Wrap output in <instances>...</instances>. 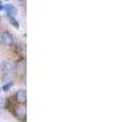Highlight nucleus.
<instances>
[{
  "mask_svg": "<svg viewBox=\"0 0 122 122\" xmlns=\"http://www.w3.org/2000/svg\"><path fill=\"white\" fill-rule=\"evenodd\" d=\"M0 43L4 45H12L14 44V38L12 34L7 32V30H4V32L0 33Z\"/></svg>",
  "mask_w": 122,
  "mask_h": 122,
  "instance_id": "f257e3e1",
  "label": "nucleus"
},
{
  "mask_svg": "<svg viewBox=\"0 0 122 122\" xmlns=\"http://www.w3.org/2000/svg\"><path fill=\"white\" fill-rule=\"evenodd\" d=\"M14 68V64L11 60H3L1 62H0V71L1 72H9V71H11Z\"/></svg>",
  "mask_w": 122,
  "mask_h": 122,
  "instance_id": "f03ea898",
  "label": "nucleus"
},
{
  "mask_svg": "<svg viewBox=\"0 0 122 122\" xmlns=\"http://www.w3.org/2000/svg\"><path fill=\"white\" fill-rule=\"evenodd\" d=\"M14 114H15V116L16 117H18L20 120H25L26 118V107L25 106H17V107H15V110H14Z\"/></svg>",
  "mask_w": 122,
  "mask_h": 122,
  "instance_id": "7ed1b4c3",
  "label": "nucleus"
},
{
  "mask_svg": "<svg viewBox=\"0 0 122 122\" xmlns=\"http://www.w3.org/2000/svg\"><path fill=\"white\" fill-rule=\"evenodd\" d=\"M4 10L7 12V15H9L10 17H12V18L17 15V10H16V7H15L14 5L6 4V5H4Z\"/></svg>",
  "mask_w": 122,
  "mask_h": 122,
  "instance_id": "20e7f679",
  "label": "nucleus"
},
{
  "mask_svg": "<svg viewBox=\"0 0 122 122\" xmlns=\"http://www.w3.org/2000/svg\"><path fill=\"white\" fill-rule=\"evenodd\" d=\"M26 99H27V93L25 89H21L17 92L16 94V100L18 101V103H26Z\"/></svg>",
  "mask_w": 122,
  "mask_h": 122,
  "instance_id": "39448f33",
  "label": "nucleus"
},
{
  "mask_svg": "<svg viewBox=\"0 0 122 122\" xmlns=\"http://www.w3.org/2000/svg\"><path fill=\"white\" fill-rule=\"evenodd\" d=\"M25 68H26V61H25V60L18 61L17 65H16L17 72H18V73H23V72H25Z\"/></svg>",
  "mask_w": 122,
  "mask_h": 122,
  "instance_id": "423d86ee",
  "label": "nucleus"
},
{
  "mask_svg": "<svg viewBox=\"0 0 122 122\" xmlns=\"http://www.w3.org/2000/svg\"><path fill=\"white\" fill-rule=\"evenodd\" d=\"M9 21H10V23H11V25H12V26H14L15 28H18V22L16 21L15 18H12V17H10V18H9Z\"/></svg>",
  "mask_w": 122,
  "mask_h": 122,
  "instance_id": "0eeeda50",
  "label": "nucleus"
},
{
  "mask_svg": "<svg viewBox=\"0 0 122 122\" xmlns=\"http://www.w3.org/2000/svg\"><path fill=\"white\" fill-rule=\"evenodd\" d=\"M3 106H5V99L0 98V107H3Z\"/></svg>",
  "mask_w": 122,
  "mask_h": 122,
  "instance_id": "6e6552de",
  "label": "nucleus"
},
{
  "mask_svg": "<svg viewBox=\"0 0 122 122\" xmlns=\"http://www.w3.org/2000/svg\"><path fill=\"white\" fill-rule=\"evenodd\" d=\"M11 86H12V84H5V86L3 87V89H4V90H7V89H9L10 87H11Z\"/></svg>",
  "mask_w": 122,
  "mask_h": 122,
  "instance_id": "1a4fd4ad",
  "label": "nucleus"
},
{
  "mask_svg": "<svg viewBox=\"0 0 122 122\" xmlns=\"http://www.w3.org/2000/svg\"><path fill=\"white\" fill-rule=\"evenodd\" d=\"M0 10H4V6H3V3L0 1Z\"/></svg>",
  "mask_w": 122,
  "mask_h": 122,
  "instance_id": "9d476101",
  "label": "nucleus"
},
{
  "mask_svg": "<svg viewBox=\"0 0 122 122\" xmlns=\"http://www.w3.org/2000/svg\"><path fill=\"white\" fill-rule=\"evenodd\" d=\"M0 44H1V43H0Z\"/></svg>",
  "mask_w": 122,
  "mask_h": 122,
  "instance_id": "9b49d317",
  "label": "nucleus"
}]
</instances>
